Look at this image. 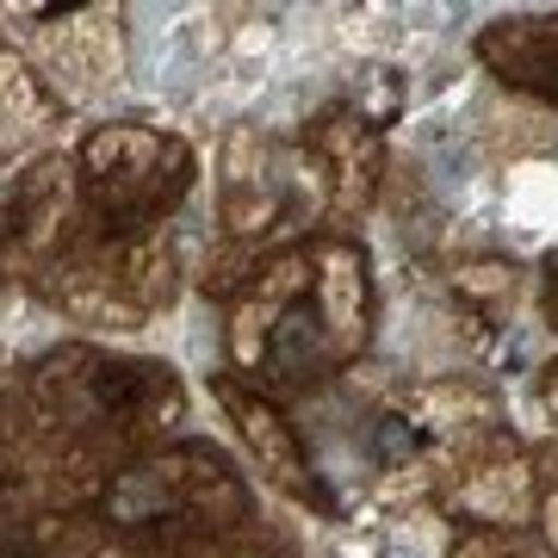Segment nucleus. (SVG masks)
<instances>
[{
    "instance_id": "nucleus-1",
    "label": "nucleus",
    "mask_w": 558,
    "mask_h": 558,
    "mask_svg": "<svg viewBox=\"0 0 558 558\" xmlns=\"http://www.w3.org/2000/svg\"><path fill=\"white\" fill-rule=\"evenodd\" d=\"M478 50L502 81L558 106V20H502L484 32Z\"/></svg>"
},
{
    "instance_id": "nucleus-2",
    "label": "nucleus",
    "mask_w": 558,
    "mask_h": 558,
    "mask_svg": "<svg viewBox=\"0 0 558 558\" xmlns=\"http://www.w3.org/2000/svg\"><path fill=\"white\" fill-rule=\"evenodd\" d=\"M230 403H236V416H242V428H248V440L267 453V465H274L286 484H299V453H292V440L279 435V422L267 416L260 403H242V398H230Z\"/></svg>"
},
{
    "instance_id": "nucleus-3",
    "label": "nucleus",
    "mask_w": 558,
    "mask_h": 558,
    "mask_svg": "<svg viewBox=\"0 0 558 558\" xmlns=\"http://www.w3.org/2000/svg\"><path fill=\"white\" fill-rule=\"evenodd\" d=\"M453 558H539V553H527L521 539H472V546L453 553Z\"/></svg>"
},
{
    "instance_id": "nucleus-4",
    "label": "nucleus",
    "mask_w": 558,
    "mask_h": 558,
    "mask_svg": "<svg viewBox=\"0 0 558 558\" xmlns=\"http://www.w3.org/2000/svg\"><path fill=\"white\" fill-rule=\"evenodd\" d=\"M553 410H558V379H553Z\"/></svg>"
}]
</instances>
